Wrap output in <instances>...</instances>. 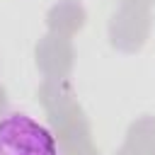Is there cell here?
<instances>
[{
	"mask_svg": "<svg viewBox=\"0 0 155 155\" xmlns=\"http://www.w3.org/2000/svg\"><path fill=\"white\" fill-rule=\"evenodd\" d=\"M0 155H58V143L34 116L10 111L0 116Z\"/></svg>",
	"mask_w": 155,
	"mask_h": 155,
	"instance_id": "obj_1",
	"label": "cell"
}]
</instances>
